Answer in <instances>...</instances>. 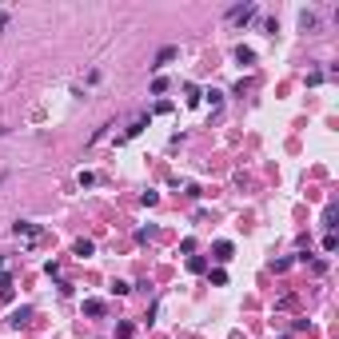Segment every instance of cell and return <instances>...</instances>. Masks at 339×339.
<instances>
[{"label":"cell","mask_w":339,"mask_h":339,"mask_svg":"<svg viewBox=\"0 0 339 339\" xmlns=\"http://www.w3.org/2000/svg\"><path fill=\"white\" fill-rule=\"evenodd\" d=\"M256 12H260L256 4H243V8H231V12H227V20H235V24H247V20H256Z\"/></svg>","instance_id":"obj_1"},{"label":"cell","mask_w":339,"mask_h":339,"mask_svg":"<svg viewBox=\"0 0 339 339\" xmlns=\"http://www.w3.org/2000/svg\"><path fill=\"white\" fill-rule=\"evenodd\" d=\"M176 56H180V48H176V44H168V48H160V52H156V64H152V68H168Z\"/></svg>","instance_id":"obj_2"},{"label":"cell","mask_w":339,"mask_h":339,"mask_svg":"<svg viewBox=\"0 0 339 339\" xmlns=\"http://www.w3.org/2000/svg\"><path fill=\"white\" fill-rule=\"evenodd\" d=\"M84 315H104V299H84Z\"/></svg>","instance_id":"obj_3"},{"label":"cell","mask_w":339,"mask_h":339,"mask_svg":"<svg viewBox=\"0 0 339 339\" xmlns=\"http://www.w3.org/2000/svg\"><path fill=\"white\" fill-rule=\"evenodd\" d=\"M216 260H220V264H227V260H231V243H227V239H220V243H216Z\"/></svg>","instance_id":"obj_4"},{"label":"cell","mask_w":339,"mask_h":339,"mask_svg":"<svg viewBox=\"0 0 339 339\" xmlns=\"http://www.w3.org/2000/svg\"><path fill=\"white\" fill-rule=\"evenodd\" d=\"M12 231H16V235H24V239H36V235H40V231H36L32 224H16Z\"/></svg>","instance_id":"obj_5"},{"label":"cell","mask_w":339,"mask_h":339,"mask_svg":"<svg viewBox=\"0 0 339 339\" xmlns=\"http://www.w3.org/2000/svg\"><path fill=\"white\" fill-rule=\"evenodd\" d=\"M144 124H148V116H136V124H132V128L124 132V140H132V136H140V128H144Z\"/></svg>","instance_id":"obj_6"},{"label":"cell","mask_w":339,"mask_h":339,"mask_svg":"<svg viewBox=\"0 0 339 339\" xmlns=\"http://www.w3.org/2000/svg\"><path fill=\"white\" fill-rule=\"evenodd\" d=\"M72 251H76L80 260H84V256H92V239H76V247H72Z\"/></svg>","instance_id":"obj_7"},{"label":"cell","mask_w":339,"mask_h":339,"mask_svg":"<svg viewBox=\"0 0 339 339\" xmlns=\"http://www.w3.org/2000/svg\"><path fill=\"white\" fill-rule=\"evenodd\" d=\"M235 60H239V64H251V60H256V52H251V48H243V44H239V48H235Z\"/></svg>","instance_id":"obj_8"},{"label":"cell","mask_w":339,"mask_h":339,"mask_svg":"<svg viewBox=\"0 0 339 339\" xmlns=\"http://www.w3.org/2000/svg\"><path fill=\"white\" fill-rule=\"evenodd\" d=\"M299 24H303V28H315L319 20H315V12H303V16H299Z\"/></svg>","instance_id":"obj_9"},{"label":"cell","mask_w":339,"mask_h":339,"mask_svg":"<svg viewBox=\"0 0 339 339\" xmlns=\"http://www.w3.org/2000/svg\"><path fill=\"white\" fill-rule=\"evenodd\" d=\"M152 235H156V227H140V231H136V239H140V243H148Z\"/></svg>","instance_id":"obj_10"},{"label":"cell","mask_w":339,"mask_h":339,"mask_svg":"<svg viewBox=\"0 0 339 339\" xmlns=\"http://www.w3.org/2000/svg\"><path fill=\"white\" fill-rule=\"evenodd\" d=\"M24 319H28V307H20V311H12V327H20Z\"/></svg>","instance_id":"obj_11"},{"label":"cell","mask_w":339,"mask_h":339,"mask_svg":"<svg viewBox=\"0 0 339 339\" xmlns=\"http://www.w3.org/2000/svg\"><path fill=\"white\" fill-rule=\"evenodd\" d=\"M4 24H8V16H4V12H0V32H4Z\"/></svg>","instance_id":"obj_12"}]
</instances>
